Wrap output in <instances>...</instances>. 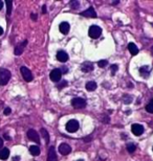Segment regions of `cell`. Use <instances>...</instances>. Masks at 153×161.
<instances>
[{
	"mask_svg": "<svg viewBox=\"0 0 153 161\" xmlns=\"http://www.w3.org/2000/svg\"><path fill=\"white\" fill-rule=\"evenodd\" d=\"M140 74L143 75L144 77H148V74H149V70H148V68H147V66H144V67H142L140 69Z\"/></svg>",
	"mask_w": 153,
	"mask_h": 161,
	"instance_id": "cell-21",
	"label": "cell"
},
{
	"mask_svg": "<svg viewBox=\"0 0 153 161\" xmlns=\"http://www.w3.org/2000/svg\"><path fill=\"white\" fill-rule=\"evenodd\" d=\"M79 121L76 119H70L68 123H66V130L69 133H75L79 130Z\"/></svg>",
	"mask_w": 153,
	"mask_h": 161,
	"instance_id": "cell-3",
	"label": "cell"
},
{
	"mask_svg": "<svg viewBox=\"0 0 153 161\" xmlns=\"http://www.w3.org/2000/svg\"><path fill=\"white\" fill-rule=\"evenodd\" d=\"M131 131L135 136H140L144 133V127L140 123H134L131 127Z\"/></svg>",
	"mask_w": 153,
	"mask_h": 161,
	"instance_id": "cell-7",
	"label": "cell"
},
{
	"mask_svg": "<svg viewBox=\"0 0 153 161\" xmlns=\"http://www.w3.org/2000/svg\"><path fill=\"white\" fill-rule=\"evenodd\" d=\"M2 146H3V140H2V138H0V150L2 148Z\"/></svg>",
	"mask_w": 153,
	"mask_h": 161,
	"instance_id": "cell-30",
	"label": "cell"
},
{
	"mask_svg": "<svg viewBox=\"0 0 153 161\" xmlns=\"http://www.w3.org/2000/svg\"><path fill=\"white\" fill-rule=\"evenodd\" d=\"M151 104H152V105H153V98H152V100H151Z\"/></svg>",
	"mask_w": 153,
	"mask_h": 161,
	"instance_id": "cell-36",
	"label": "cell"
},
{
	"mask_svg": "<svg viewBox=\"0 0 153 161\" xmlns=\"http://www.w3.org/2000/svg\"><path fill=\"white\" fill-rule=\"evenodd\" d=\"M2 7H3V2H2V1L0 0V11L2 10Z\"/></svg>",
	"mask_w": 153,
	"mask_h": 161,
	"instance_id": "cell-33",
	"label": "cell"
},
{
	"mask_svg": "<svg viewBox=\"0 0 153 161\" xmlns=\"http://www.w3.org/2000/svg\"><path fill=\"white\" fill-rule=\"evenodd\" d=\"M42 13L43 14L46 13V7H45V5H43V7H42Z\"/></svg>",
	"mask_w": 153,
	"mask_h": 161,
	"instance_id": "cell-32",
	"label": "cell"
},
{
	"mask_svg": "<svg viewBox=\"0 0 153 161\" xmlns=\"http://www.w3.org/2000/svg\"><path fill=\"white\" fill-rule=\"evenodd\" d=\"M20 71H21V74H22L23 79L26 80V82H32L34 79L33 77V73L30 72L28 68H26L25 66H22V67L20 68Z\"/></svg>",
	"mask_w": 153,
	"mask_h": 161,
	"instance_id": "cell-5",
	"label": "cell"
},
{
	"mask_svg": "<svg viewBox=\"0 0 153 161\" xmlns=\"http://www.w3.org/2000/svg\"><path fill=\"white\" fill-rule=\"evenodd\" d=\"M69 28H70V25L67 22H62L60 23V25H59V29L63 35H67L69 32Z\"/></svg>",
	"mask_w": 153,
	"mask_h": 161,
	"instance_id": "cell-13",
	"label": "cell"
},
{
	"mask_svg": "<svg viewBox=\"0 0 153 161\" xmlns=\"http://www.w3.org/2000/svg\"><path fill=\"white\" fill-rule=\"evenodd\" d=\"M108 64V62L107 61H105V60H102V61H99L98 65H99V67H101V68H104L106 65Z\"/></svg>",
	"mask_w": 153,
	"mask_h": 161,
	"instance_id": "cell-26",
	"label": "cell"
},
{
	"mask_svg": "<svg viewBox=\"0 0 153 161\" xmlns=\"http://www.w3.org/2000/svg\"><path fill=\"white\" fill-rule=\"evenodd\" d=\"M59 152H60V154L61 155H68L70 152H72V148L69 146L67 143H62V145H59Z\"/></svg>",
	"mask_w": 153,
	"mask_h": 161,
	"instance_id": "cell-10",
	"label": "cell"
},
{
	"mask_svg": "<svg viewBox=\"0 0 153 161\" xmlns=\"http://www.w3.org/2000/svg\"><path fill=\"white\" fill-rule=\"evenodd\" d=\"M127 150L129 153H133L135 150H136V146L133 145V143H128L127 145Z\"/></svg>",
	"mask_w": 153,
	"mask_h": 161,
	"instance_id": "cell-23",
	"label": "cell"
},
{
	"mask_svg": "<svg viewBox=\"0 0 153 161\" xmlns=\"http://www.w3.org/2000/svg\"><path fill=\"white\" fill-rule=\"evenodd\" d=\"M92 69H93V65L89 63V62H86V63L82 65V71H84V72H89Z\"/></svg>",
	"mask_w": 153,
	"mask_h": 161,
	"instance_id": "cell-17",
	"label": "cell"
},
{
	"mask_svg": "<svg viewBox=\"0 0 153 161\" xmlns=\"http://www.w3.org/2000/svg\"><path fill=\"white\" fill-rule=\"evenodd\" d=\"M78 161H84V160H83V159H80V160H78Z\"/></svg>",
	"mask_w": 153,
	"mask_h": 161,
	"instance_id": "cell-37",
	"label": "cell"
},
{
	"mask_svg": "<svg viewBox=\"0 0 153 161\" xmlns=\"http://www.w3.org/2000/svg\"><path fill=\"white\" fill-rule=\"evenodd\" d=\"M61 75H62V73H61L60 69L56 68V69H54V70L50 72V74H49V77H50V80H52V82L57 83V82H59V80H61Z\"/></svg>",
	"mask_w": 153,
	"mask_h": 161,
	"instance_id": "cell-6",
	"label": "cell"
},
{
	"mask_svg": "<svg viewBox=\"0 0 153 161\" xmlns=\"http://www.w3.org/2000/svg\"><path fill=\"white\" fill-rule=\"evenodd\" d=\"M152 50H153V46H152Z\"/></svg>",
	"mask_w": 153,
	"mask_h": 161,
	"instance_id": "cell-38",
	"label": "cell"
},
{
	"mask_svg": "<svg viewBox=\"0 0 153 161\" xmlns=\"http://www.w3.org/2000/svg\"><path fill=\"white\" fill-rule=\"evenodd\" d=\"M29 153L33 156H38V155H40V148L37 145H32V146H29Z\"/></svg>",
	"mask_w": 153,
	"mask_h": 161,
	"instance_id": "cell-18",
	"label": "cell"
},
{
	"mask_svg": "<svg viewBox=\"0 0 153 161\" xmlns=\"http://www.w3.org/2000/svg\"><path fill=\"white\" fill-rule=\"evenodd\" d=\"M57 59H58L59 62L65 63V62H67V60H68V55H67L65 51L60 50V51H58V53H57Z\"/></svg>",
	"mask_w": 153,
	"mask_h": 161,
	"instance_id": "cell-11",
	"label": "cell"
},
{
	"mask_svg": "<svg viewBox=\"0 0 153 161\" xmlns=\"http://www.w3.org/2000/svg\"><path fill=\"white\" fill-rule=\"evenodd\" d=\"M70 7H72L74 10H77V9H79V7H80V3H79V1H72V2H70Z\"/></svg>",
	"mask_w": 153,
	"mask_h": 161,
	"instance_id": "cell-24",
	"label": "cell"
},
{
	"mask_svg": "<svg viewBox=\"0 0 153 161\" xmlns=\"http://www.w3.org/2000/svg\"><path fill=\"white\" fill-rule=\"evenodd\" d=\"M97 83L95 82H88L87 84H86V86H85V88L87 89L88 91H93L97 89Z\"/></svg>",
	"mask_w": 153,
	"mask_h": 161,
	"instance_id": "cell-19",
	"label": "cell"
},
{
	"mask_svg": "<svg viewBox=\"0 0 153 161\" xmlns=\"http://www.w3.org/2000/svg\"><path fill=\"white\" fill-rule=\"evenodd\" d=\"M11 112H12V110H11V108H9V107H7V108H5V109H4V115H10L11 114Z\"/></svg>",
	"mask_w": 153,
	"mask_h": 161,
	"instance_id": "cell-27",
	"label": "cell"
},
{
	"mask_svg": "<svg viewBox=\"0 0 153 161\" xmlns=\"http://www.w3.org/2000/svg\"><path fill=\"white\" fill-rule=\"evenodd\" d=\"M88 35L89 37L92 39H98L100 36L102 35V29L101 27H99L97 25H92L89 27V30H88Z\"/></svg>",
	"mask_w": 153,
	"mask_h": 161,
	"instance_id": "cell-2",
	"label": "cell"
},
{
	"mask_svg": "<svg viewBox=\"0 0 153 161\" xmlns=\"http://www.w3.org/2000/svg\"><path fill=\"white\" fill-rule=\"evenodd\" d=\"M3 137H4V138H5V139H7V140H10V139H11V137H10V136H9V135H7V134H4Z\"/></svg>",
	"mask_w": 153,
	"mask_h": 161,
	"instance_id": "cell-31",
	"label": "cell"
},
{
	"mask_svg": "<svg viewBox=\"0 0 153 161\" xmlns=\"http://www.w3.org/2000/svg\"><path fill=\"white\" fill-rule=\"evenodd\" d=\"M32 19H33V20H36L37 19L36 15H35V14H32Z\"/></svg>",
	"mask_w": 153,
	"mask_h": 161,
	"instance_id": "cell-35",
	"label": "cell"
},
{
	"mask_svg": "<svg viewBox=\"0 0 153 161\" xmlns=\"http://www.w3.org/2000/svg\"><path fill=\"white\" fill-rule=\"evenodd\" d=\"M13 161H20V157L19 156H15V157L13 158Z\"/></svg>",
	"mask_w": 153,
	"mask_h": 161,
	"instance_id": "cell-29",
	"label": "cell"
},
{
	"mask_svg": "<svg viewBox=\"0 0 153 161\" xmlns=\"http://www.w3.org/2000/svg\"><path fill=\"white\" fill-rule=\"evenodd\" d=\"M146 111H147V112L151 113V114H153V105H152V104L147 105V106H146Z\"/></svg>",
	"mask_w": 153,
	"mask_h": 161,
	"instance_id": "cell-25",
	"label": "cell"
},
{
	"mask_svg": "<svg viewBox=\"0 0 153 161\" xmlns=\"http://www.w3.org/2000/svg\"><path fill=\"white\" fill-rule=\"evenodd\" d=\"M111 71H112V74H114V72H115V71L117 70V65H112V66H111Z\"/></svg>",
	"mask_w": 153,
	"mask_h": 161,
	"instance_id": "cell-28",
	"label": "cell"
},
{
	"mask_svg": "<svg viewBox=\"0 0 153 161\" xmlns=\"http://www.w3.org/2000/svg\"><path fill=\"white\" fill-rule=\"evenodd\" d=\"M27 137L28 139L30 140H33V141L37 142V143H40V137H39V134L35 131V130H28L27 131Z\"/></svg>",
	"mask_w": 153,
	"mask_h": 161,
	"instance_id": "cell-8",
	"label": "cell"
},
{
	"mask_svg": "<svg viewBox=\"0 0 153 161\" xmlns=\"http://www.w3.org/2000/svg\"><path fill=\"white\" fill-rule=\"evenodd\" d=\"M11 80V72L7 69H0V85H7L9 83V80Z\"/></svg>",
	"mask_w": 153,
	"mask_h": 161,
	"instance_id": "cell-1",
	"label": "cell"
},
{
	"mask_svg": "<svg viewBox=\"0 0 153 161\" xmlns=\"http://www.w3.org/2000/svg\"><path fill=\"white\" fill-rule=\"evenodd\" d=\"M2 34H3V28L0 26V36H2Z\"/></svg>",
	"mask_w": 153,
	"mask_h": 161,
	"instance_id": "cell-34",
	"label": "cell"
},
{
	"mask_svg": "<svg viewBox=\"0 0 153 161\" xmlns=\"http://www.w3.org/2000/svg\"><path fill=\"white\" fill-rule=\"evenodd\" d=\"M10 156V150L7 148H4L2 150H0V159L1 160H7Z\"/></svg>",
	"mask_w": 153,
	"mask_h": 161,
	"instance_id": "cell-15",
	"label": "cell"
},
{
	"mask_svg": "<svg viewBox=\"0 0 153 161\" xmlns=\"http://www.w3.org/2000/svg\"><path fill=\"white\" fill-rule=\"evenodd\" d=\"M128 50L130 51V53L132 55H136L138 53V48L134 43H129L128 44Z\"/></svg>",
	"mask_w": 153,
	"mask_h": 161,
	"instance_id": "cell-16",
	"label": "cell"
},
{
	"mask_svg": "<svg viewBox=\"0 0 153 161\" xmlns=\"http://www.w3.org/2000/svg\"><path fill=\"white\" fill-rule=\"evenodd\" d=\"M12 5H13V2L11 0H7V14L9 16L12 13Z\"/></svg>",
	"mask_w": 153,
	"mask_h": 161,
	"instance_id": "cell-22",
	"label": "cell"
},
{
	"mask_svg": "<svg viewBox=\"0 0 153 161\" xmlns=\"http://www.w3.org/2000/svg\"><path fill=\"white\" fill-rule=\"evenodd\" d=\"M47 161H58V158H57V154H56V151H55V148H54V146H50V148H49Z\"/></svg>",
	"mask_w": 153,
	"mask_h": 161,
	"instance_id": "cell-12",
	"label": "cell"
},
{
	"mask_svg": "<svg viewBox=\"0 0 153 161\" xmlns=\"http://www.w3.org/2000/svg\"><path fill=\"white\" fill-rule=\"evenodd\" d=\"M40 132H41V134H42V136H43V138L45 139V142L46 143H48L49 142V135H48V132H47V131H46L45 129H41V131H40Z\"/></svg>",
	"mask_w": 153,
	"mask_h": 161,
	"instance_id": "cell-20",
	"label": "cell"
},
{
	"mask_svg": "<svg viewBox=\"0 0 153 161\" xmlns=\"http://www.w3.org/2000/svg\"><path fill=\"white\" fill-rule=\"evenodd\" d=\"M72 105L76 109H83L86 107V100L84 98H81V97H75L72 100Z\"/></svg>",
	"mask_w": 153,
	"mask_h": 161,
	"instance_id": "cell-4",
	"label": "cell"
},
{
	"mask_svg": "<svg viewBox=\"0 0 153 161\" xmlns=\"http://www.w3.org/2000/svg\"><path fill=\"white\" fill-rule=\"evenodd\" d=\"M26 44H27V41H26V40H24V41H23V42L21 43L20 45H18V46H16V47H15V51H14V53H15L16 55H20L23 52V48L25 47Z\"/></svg>",
	"mask_w": 153,
	"mask_h": 161,
	"instance_id": "cell-14",
	"label": "cell"
},
{
	"mask_svg": "<svg viewBox=\"0 0 153 161\" xmlns=\"http://www.w3.org/2000/svg\"><path fill=\"white\" fill-rule=\"evenodd\" d=\"M81 16L86 17V18H95L97 17V13H95V9L91 7L89 9H87L86 11H84V12H82Z\"/></svg>",
	"mask_w": 153,
	"mask_h": 161,
	"instance_id": "cell-9",
	"label": "cell"
}]
</instances>
